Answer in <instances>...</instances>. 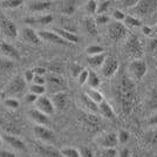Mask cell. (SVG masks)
<instances>
[{"label":"cell","mask_w":157,"mask_h":157,"mask_svg":"<svg viewBox=\"0 0 157 157\" xmlns=\"http://www.w3.org/2000/svg\"><path fill=\"white\" fill-rule=\"evenodd\" d=\"M115 95L118 100V105L124 114H129L134 105L135 100V87L134 82L128 76L121 75L116 83Z\"/></svg>","instance_id":"6da1fadb"},{"label":"cell","mask_w":157,"mask_h":157,"mask_svg":"<svg viewBox=\"0 0 157 157\" xmlns=\"http://www.w3.org/2000/svg\"><path fill=\"white\" fill-rule=\"evenodd\" d=\"M123 49H124L125 55L132 60L141 59V56L143 54V46H142L140 39L134 34H128L127 35Z\"/></svg>","instance_id":"7a4b0ae2"},{"label":"cell","mask_w":157,"mask_h":157,"mask_svg":"<svg viewBox=\"0 0 157 157\" xmlns=\"http://www.w3.org/2000/svg\"><path fill=\"white\" fill-rule=\"evenodd\" d=\"M147 71H148V67H147V63L144 60H131V62L128 65V68H127V74H128L127 76L130 78L132 82L140 81L147 74Z\"/></svg>","instance_id":"3957f363"},{"label":"cell","mask_w":157,"mask_h":157,"mask_svg":"<svg viewBox=\"0 0 157 157\" xmlns=\"http://www.w3.org/2000/svg\"><path fill=\"white\" fill-rule=\"evenodd\" d=\"M108 35L113 41H122L127 38L128 35V31H127V27L123 22H117V21H113L108 24Z\"/></svg>","instance_id":"277c9868"},{"label":"cell","mask_w":157,"mask_h":157,"mask_svg":"<svg viewBox=\"0 0 157 157\" xmlns=\"http://www.w3.org/2000/svg\"><path fill=\"white\" fill-rule=\"evenodd\" d=\"M157 1H149V0H140L137 1V4L131 8V12H132V17L140 19L138 17H145V15H149L150 13H152L156 8Z\"/></svg>","instance_id":"5b68a950"},{"label":"cell","mask_w":157,"mask_h":157,"mask_svg":"<svg viewBox=\"0 0 157 157\" xmlns=\"http://www.w3.org/2000/svg\"><path fill=\"white\" fill-rule=\"evenodd\" d=\"M32 144L35 152H38V155H40L41 157H63L61 154V150L56 149L53 145L41 143V142H33Z\"/></svg>","instance_id":"8992f818"},{"label":"cell","mask_w":157,"mask_h":157,"mask_svg":"<svg viewBox=\"0 0 157 157\" xmlns=\"http://www.w3.org/2000/svg\"><path fill=\"white\" fill-rule=\"evenodd\" d=\"M0 31L4 33V35H6L7 38H11V39H15L18 36L17 26L14 25L12 20L6 18L2 13H0Z\"/></svg>","instance_id":"52a82bcc"},{"label":"cell","mask_w":157,"mask_h":157,"mask_svg":"<svg viewBox=\"0 0 157 157\" xmlns=\"http://www.w3.org/2000/svg\"><path fill=\"white\" fill-rule=\"evenodd\" d=\"M27 82L22 76H15L6 87V93L10 95H21L26 89Z\"/></svg>","instance_id":"ba28073f"},{"label":"cell","mask_w":157,"mask_h":157,"mask_svg":"<svg viewBox=\"0 0 157 157\" xmlns=\"http://www.w3.org/2000/svg\"><path fill=\"white\" fill-rule=\"evenodd\" d=\"M35 107H36V110L44 113L45 115L49 116V115H53L55 113V108L52 103V100L49 98H47L45 95L42 96H39L35 101Z\"/></svg>","instance_id":"9c48e42d"},{"label":"cell","mask_w":157,"mask_h":157,"mask_svg":"<svg viewBox=\"0 0 157 157\" xmlns=\"http://www.w3.org/2000/svg\"><path fill=\"white\" fill-rule=\"evenodd\" d=\"M101 71H102V74L105 78H111L114 76L118 71V62L114 58L111 56H108L105 58L103 65L101 66Z\"/></svg>","instance_id":"30bf717a"},{"label":"cell","mask_w":157,"mask_h":157,"mask_svg":"<svg viewBox=\"0 0 157 157\" xmlns=\"http://www.w3.org/2000/svg\"><path fill=\"white\" fill-rule=\"evenodd\" d=\"M98 143L103 149H114L117 142V135L115 132H105L98 138Z\"/></svg>","instance_id":"8fae6325"},{"label":"cell","mask_w":157,"mask_h":157,"mask_svg":"<svg viewBox=\"0 0 157 157\" xmlns=\"http://www.w3.org/2000/svg\"><path fill=\"white\" fill-rule=\"evenodd\" d=\"M38 35L41 39V41H46L49 44H55V45H68L65 40H62L59 35L53 31H40L38 32Z\"/></svg>","instance_id":"7c38bea8"},{"label":"cell","mask_w":157,"mask_h":157,"mask_svg":"<svg viewBox=\"0 0 157 157\" xmlns=\"http://www.w3.org/2000/svg\"><path fill=\"white\" fill-rule=\"evenodd\" d=\"M33 132H34V135L36 137L41 140V141H44V142H51V141L54 140L53 131L49 128L45 127V125H35L33 128Z\"/></svg>","instance_id":"4fadbf2b"},{"label":"cell","mask_w":157,"mask_h":157,"mask_svg":"<svg viewBox=\"0 0 157 157\" xmlns=\"http://www.w3.org/2000/svg\"><path fill=\"white\" fill-rule=\"evenodd\" d=\"M46 82L48 83L51 89L56 90L55 93L63 92V89H65V86H66L65 80L61 78L60 75H58V74H51V75H48L46 78Z\"/></svg>","instance_id":"5bb4252c"},{"label":"cell","mask_w":157,"mask_h":157,"mask_svg":"<svg viewBox=\"0 0 157 157\" xmlns=\"http://www.w3.org/2000/svg\"><path fill=\"white\" fill-rule=\"evenodd\" d=\"M0 48H1V52L4 53V55H5L8 60H11V61L20 60L19 52H18V49H17L13 45H11V44H8V42L2 41V42H1V45H0Z\"/></svg>","instance_id":"9a60e30c"},{"label":"cell","mask_w":157,"mask_h":157,"mask_svg":"<svg viewBox=\"0 0 157 157\" xmlns=\"http://www.w3.org/2000/svg\"><path fill=\"white\" fill-rule=\"evenodd\" d=\"M52 103L54 105L55 109H59V110H62L65 109L66 105H67V102H68V95L66 94L65 92H58L53 94Z\"/></svg>","instance_id":"2e32d148"},{"label":"cell","mask_w":157,"mask_h":157,"mask_svg":"<svg viewBox=\"0 0 157 157\" xmlns=\"http://www.w3.org/2000/svg\"><path fill=\"white\" fill-rule=\"evenodd\" d=\"M22 36H24L25 41H27L31 45L38 46V45H40L42 42L41 39L39 38V35H38V33L35 32L33 28H31V27H25L22 29Z\"/></svg>","instance_id":"e0dca14e"},{"label":"cell","mask_w":157,"mask_h":157,"mask_svg":"<svg viewBox=\"0 0 157 157\" xmlns=\"http://www.w3.org/2000/svg\"><path fill=\"white\" fill-rule=\"evenodd\" d=\"M53 32L56 33L60 38H61L62 40H65L68 45H69V44H78V36L75 34V33H72V32H69V31H66V29L61 28V27H60V28L59 27H58V28H54Z\"/></svg>","instance_id":"ac0fdd59"},{"label":"cell","mask_w":157,"mask_h":157,"mask_svg":"<svg viewBox=\"0 0 157 157\" xmlns=\"http://www.w3.org/2000/svg\"><path fill=\"white\" fill-rule=\"evenodd\" d=\"M52 2L51 1H46V0H35V1H31L28 4V8L31 12L34 13H40V12H45L48 8H51Z\"/></svg>","instance_id":"d6986e66"},{"label":"cell","mask_w":157,"mask_h":157,"mask_svg":"<svg viewBox=\"0 0 157 157\" xmlns=\"http://www.w3.org/2000/svg\"><path fill=\"white\" fill-rule=\"evenodd\" d=\"M28 115H29V117L32 121H34L36 125H48L51 123V121H49V117L45 115L44 113H41V111L36 110V109H32V110L28 113Z\"/></svg>","instance_id":"ffe728a7"},{"label":"cell","mask_w":157,"mask_h":157,"mask_svg":"<svg viewBox=\"0 0 157 157\" xmlns=\"http://www.w3.org/2000/svg\"><path fill=\"white\" fill-rule=\"evenodd\" d=\"M80 102H81V105L86 110V113H89V114H98V105L96 103H94L86 94L80 95Z\"/></svg>","instance_id":"44dd1931"},{"label":"cell","mask_w":157,"mask_h":157,"mask_svg":"<svg viewBox=\"0 0 157 157\" xmlns=\"http://www.w3.org/2000/svg\"><path fill=\"white\" fill-rule=\"evenodd\" d=\"M1 138H2V140H4L8 145H11L12 148L17 149V150H20V151H26L27 150L26 144L24 143L20 138L15 137V136H12V135H4Z\"/></svg>","instance_id":"7402d4cb"},{"label":"cell","mask_w":157,"mask_h":157,"mask_svg":"<svg viewBox=\"0 0 157 157\" xmlns=\"http://www.w3.org/2000/svg\"><path fill=\"white\" fill-rule=\"evenodd\" d=\"M98 113L103 116V117L108 118V120H115L116 115H115V111L111 108V105L107 102V101H102L100 105H98Z\"/></svg>","instance_id":"603a6c76"},{"label":"cell","mask_w":157,"mask_h":157,"mask_svg":"<svg viewBox=\"0 0 157 157\" xmlns=\"http://www.w3.org/2000/svg\"><path fill=\"white\" fill-rule=\"evenodd\" d=\"M83 26H85L86 32L88 33L92 36H96L98 35V25L95 24V20L93 18H86L83 20Z\"/></svg>","instance_id":"cb8c5ba5"},{"label":"cell","mask_w":157,"mask_h":157,"mask_svg":"<svg viewBox=\"0 0 157 157\" xmlns=\"http://www.w3.org/2000/svg\"><path fill=\"white\" fill-rule=\"evenodd\" d=\"M53 21V17L51 14H45V15H40L36 18H28L26 19V22L28 24H40V25H48Z\"/></svg>","instance_id":"d4e9b609"},{"label":"cell","mask_w":157,"mask_h":157,"mask_svg":"<svg viewBox=\"0 0 157 157\" xmlns=\"http://www.w3.org/2000/svg\"><path fill=\"white\" fill-rule=\"evenodd\" d=\"M86 95L88 96V98L92 100L94 103H96V105H100L102 101H105V98H103V95L101 94V93L98 92V89H87L85 93Z\"/></svg>","instance_id":"484cf974"},{"label":"cell","mask_w":157,"mask_h":157,"mask_svg":"<svg viewBox=\"0 0 157 157\" xmlns=\"http://www.w3.org/2000/svg\"><path fill=\"white\" fill-rule=\"evenodd\" d=\"M101 83L100 78L94 71H88V78H87V85L89 86L90 89H96Z\"/></svg>","instance_id":"4316f807"},{"label":"cell","mask_w":157,"mask_h":157,"mask_svg":"<svg viewBox=\"0 0 157 157\" xmlns=\"http://www.w3.org/2000/svg\"><path fill=\"white\" fill-rule=\"evenodd\" d=\"M105 60V55L102 54H98V55H93V56H88V63L92 67H101L103 65Z\"/></svg>","instance_id":"83f0119b"},{"label":"cell","mask_w":157,"mask_h":157,"mask_svg":"<svg viewBox=\"0 0 157 157\" xmlns=\"http://www.w3.org/2000/svg\"><path fill=\"white\" fill-rule=\"evenodd\" d=\"M144 138H145V141L148 143L157 145V128H154V129H150L149 131H147L145 135H144Z\"/></svg>","instance_id":"f1b7e54d"},{"label":"cell","mask_w":157,"mask_h":157,"mask_svg":"<svg viewBox=\"0 0 157 157\" xmlns=\"http://www.w3.org/2000/svg\"><path fill=\"white\" fill-rule=\"evenodd\" d=\"M76 2L75 1H65L62 5V12L67 15H71L76 11Z\"/></svg>","instance_id":"f546056e"},{"label":"cell","mask_w":157,"mask_h":157,"mask_svg":"<svg viewBox=\"0 0 157 157\" xmlns=\"http://www.w3.org/2000/svg\"><path fill=\"white\" fill-rule=\"evenodd\" d=\"M123 24L128 25V26L131 27H142V24H141V20L132 17L130 14H127L125 15V19L123 20Z\"/></svg>","instance_id":"4dcf8cb0"},{"label":"cell","mask_w":157,"mask_h":157,"mask_svg":"<svg viewBox=\"0 0 157 157\" xmlns=\"http://www.w3.org/2000/svg\"><path fill=\"white\" fill-rule=\"evenodd\" d=\"M86 12L89 14V15H93V14H96V8H98V1L95 0H89L87 1L85 5Z\"/></svg>","instance_id":"1f68e13d"},{"label":"cell","mask_w":157,"mask_h":157,"mask_svg":"<svg viewBox=\"0 0 157 157\" xmlns=\"http://www.w3.org/2000/svg\"><path fill=\"white\" fill-rule=\"evenodd\" d=\"M86 52L89 56H93V55H98V54H102L103 53V47L98 46V45H93V46H89L86 48Z\"/></svg>","instance_id":"d6a6232c"},{"label":"cell","mask_w":157,"mask_h":157,"mask_svg":"<svg viewBox=\"0 0 157 157\" xmlns=\"http://www.w3.org/2000/svg\"><path fill=\"white\" fill-rule=\"evenodd\" d=\"M148 107L150 109H157V89H154L148 98Z\"/></svg>","instance_id":"836d02e7"},{"label":"cell","mask_w":157,"mask_h":157,"mask_svg":"<svg viewBox=\"0 0 157 157\" xmlns=\"http://www.w3.org/2000/svg\"><path fill=\"white\" fill-rule=\"evenodd\" d=\"M110 5V1H105V0H101L98 1V8H96V14H105L108 10V7Z\"/></svg>","instance_id":"e575fe53"},{"label":"cell","mask_w":157,"mask_h":157,"mask_svg":"<svg viewBox=\"0 0 157 157\" xmlns=\"http://www.w3.org/2000/svg\"><path fill=\"white\" fill-rule=\"evenodd\" d=\"M61 154L63 157H80L78 150L74 149V148H65L61 150Z\"/></svg>","instance_id":"d590c367"},{"label":"cell","mask_w":157,"mask_h":157,"mask_svg":"<svg viewBox=\"0 0 157 157\" xmlns=\"http://www.w3.org/2000/svg\"><path fill=\"white\" fill-rule=\"evenodd\" d=\"M1 4L7 8H17V7L21 6L24 4V1L22 0H4Z\"/></svg>","instance_id":"8d00e7d4"},{"label":"cell","mask_w":157,"mask_h":157,"mask_svg":"<svg viewBox=\"0 0 157 157\" xmlns=\"http://www.w3.org/2000/svg\"><path fill=\"white\" fill-rule=\"evenodd\" d=\"M14 68L13 61L11 60H0V71L2 72H8Z\"/></svg>","instance_id":"74e56055"},{"label":"cell","mask_w":157,"mask_h":157,"mask_svg":"<svg viewBox=\"0 0 157 157\" xmlns=\"http://www.w3.org/2000/svg\"><path fill=\"white\" fill-rule=\"evenodd\" d=\"M31 93L36 95L38 98L39 96H42L45 93H46V87L45 86H38V85H33L31 87Z\"/></svg>","instance_id":"f35d334b"},{"label":"cell","mask_w":157,"mask_h":157,"mask_svg":"<svg viewBox=\"0 0 157 157\" xmlns=\"http://www.w3.org/2000/svg\"><path fill=\"white\" fill-rule=\"evenodd\" d=\"M116 135H117V142H120L121 144H125L129 141V132L128 131L120 130Z\"/></svg>","instance_id":"ab89813d"},{"label":"cell","mask_w":157,"mask_h":157,"mask_svg":"<svg viewBox=\"0 0 157 157\" xmlns=\"http://www.w3.org/2000/svg\"><path fill=\"white\" fill-rule=\"evenodd\" d=\"M125 15L127 14L123 11H121V10H115L113 12V18L115 19V21H117V22H123V20L125 19Z\"/></svg>","instance_id":"60d3db41"},{"label":"cell","mask_w":157,"mask_h":157,"mask_svg":"<svg viewBox=\"0 0 157 157\" xmlns=\"http://www.w3.org/2000/svg\"><path fill=\"white\" fill-rule=\"evenodd\" d=\"M95 20V24L96 25H105V24H109V17L105 15V14H98L96 19Z\"/></svg>","instance_id":"b9f144b4"},{"label":"cell","mask_w":157,"mask_h":157,"mask_svg":"<svg viewBox=\"0 0 157 157\" xmlns=\"http://www.w3.org/2000/svg\"><path fill=\"white\" fill-rule=\"evenodd\" d=\"M87 78H88V69H85V68H83V71L78 74V82L81 86H83L87 83Z\"/></svg>","instance_id":"7bdbcfd3"},{"label":"cell","mask_w":157,"mask_h":157,"mask_svg":"<svg viewBox=\"0 0 157 157\" xmlns=\"http://www.w3.org/2000/svg\"><path fill=\"white\" fill-rule=\"evenodd\" d=\"M5 105L8 107V108H12V109H17L19 107V101L17 98H8L5 100Z\"/></svg>","instance_id":"ee69618b"},{"label":"cell","mask_w":157,"mask_h":157,"mask_svg":"<svg viewBox=\"0 0 157 157\" xmlns=\"http://www.w3.org/2000/svg\"><path fill=\"white\" fill-rule=\"evenodd\" d=\"M138 0H123V1H120V4H122L121 5V7L122 8H127V10H131L132 7L135 6L136 4H137Z\"/></svg>","instance_id":"f6af8a7d"},{"label":"cell","mask_w":157,"mask_h":157,"mask_svg":"<svg viewBox=\"0 0 157 157\" xmlns=\"http://www.w3.org/2000/svg\"><path fill=\"white\" fill-rule=\"evenodd\" d=\"M78 152H80V157H94V154H93L92 149L89 148H80L78 149Z\"/></svg>","instance_id":"bcb514c9"},{"label":"cell","mask_w":157,"mask_h":157,"mask_svg":"<svg viewBox=\"0 0 157 157\" xmlns=\"http://www.w3.org/2000/svg\"><path fill=\"white\" fill-rule=\"evenodd\" d=\"M101 155H102V157H116L117 152L115 150V148L114 149H103Z\"/></svg>","instance_id":"7dc6e473"},{"label":"cell","mask_w":157,"mask_h":157,"mask_svg":"<svg viewBox=\"0 0 157 157\" xmlns=\"http://www.w3.org/2000/svg\"><path fill=\"white\" fill-rule=\"evenodd\" d=\"M33 85H38V86H45L46 83V78L44 76H39V75H34V78H33Z\"/></svg>","instance_id":"c3c4849f"},{"label":"cell","mask_w":157,"mask_h":157,"mask_svg":"<svg viewBox=\"0 0 157 157\" xmlns=\"http://www.w3.org/2000/svg\"><path fill=\"white\" fill-rule=\"evenodd\" d=\"M32 71L34 73V75H39V76H44L47 72V69L45 67H35V68H33Z\"/></svg>","instance_id":"681fc988"},{"label":"cell","mask_w":157,"mask_h":157,"mask_svg":"<svg viewBox=\"0 0 157 157\" xmlns=\"http://www.w3.org/2000/svg\"><path fill=\"white\" fill-rule=\"evenodd\" d=\"M142 32H143V34L148 35V36L154 35V29H152V27L148 26V25H144V26H142Z\"/></svg>","instance_id":"f907efd6"},{"label":"cell","mask_w":157,"mask_h":157,"mask_svg":"<svg viewBox=\"0 0 157 157\" xmlns=\"http://www.w3.org/2000/svg\"><path fill=\"white\" fill-rule=\"evenodd\" d=\"M83 71V68L81 67V66H78V65H74L73 66V68H72V74H73V76H75V78H78V74Z\"/></svg>","instance_id":"816d5d0a"},{"label":"cell","mask_w":157,"mask_h":157,"mask_svg":"<svg viewBox=\"0 0 157 157\" xmlns=\"http://www.w3.org/2000/svg\"><path fill=\"white\" fill-rule=\"evenodd\" d=\"M24 78H25V81H26V82H32L33 78H34V73H33L32 69H28V71H26Z\"/></svg>","instance_id":"f5cc1de1"},{"label":"cell","mask_w":157,"mask_h":157,"mask_svg":"<svg viewBox=\"0 0 157 157\" xmlns=\"http://www.w3.org/2000/svg\"><path fill=\"white\" fill-rule=\"evenodd\" d=\"M36 98H38V96H36V95H34V94H32V93H29V94H27V95H26L25 101H26L27 103H35Z\"/></svg>","instance_id":"db71d44e"},{"label":"cell","mask_w":157,"mask_h":157,"mask_svg":"<svg viewBox=\"0 0 157 157\" xmlns=\"http://www.w3.org/2000/svg\"><path fill=\"white\" fill-rule=\"evenodd\" d=\"M148 124L149 125H154V127H157V111L151 116L150 118H149V121H148Z\"/></svg>","instance_id":"11a10c76"},{"label":"cell","mask_w":157,"mask_h":157,"mask_svg":"<svg viewBox=\"0 0 157 157\" xmlns=\"http://www.w3.org/2000/svg\"><path fill=\"white\" fill-rule=\"evenodd\" d=\"M118 157H130V151L128 148H123L118 152Z\"/></svg>","instance_id":"9f6ffc18"},{"label":"cell","mask_w":157,"mask_h":157,"mask_svg":"<svg viewBox=\"0 0 157 157\" xmlns=\"http://www.w3.org/2000/svg\"><path fill=\"white\" fill-rule=\"evenodd\" d=\"M0 157H15L13 152H10L6 150H1L0 151Z\"/></svg>","instance_id":"6f0895ef"},{"label":"cell","mask_w":157,"mask_h":157,"mask_svg":"<svg viewBox=\"0 0 157 157\" xmlns=\"http://www.w3.org/2000/svg\"><path fill=\"white\" fill-rule=\"evenodd\" d=\"M157 48V39H154L150 44V49H156Z\"/></svg>","instance_id":"680465c9"},{"label":"cell","mask_w":157,"mask_h":157,"mask_svg":"<svg viewBox=\"0 0 157 157\" xmlns=\"http://www.w3.org/2000/svg\"><path fill=\"white\" fill-rule=\"evenodd\" d=\"M152 29H154V34H157V22L156 25H155V27H152Z\"/></svg>","instance_id":"91938a15"},{"label":"cell","mask_w":157,"mask_h":157,"mask_svg":"<svg viewBox=\"0 0 157 157\" xmlns=\"http://www.w3.org/2000/svg\"><path fill=\"white\" fill-rule=\"evenodd\" d=\"M1 142H2V138H1V136H0V144H1Z\"/></svg>","instance_id":"94428289"},{"label":"cell","mask_w":157,"mask_h":157,"mask_svg":"<svg viewBox=\"0 0 157 157\" xmlns=\"http://www.w3.org/2000/svg\"><path fill=\"white\" fill-rule=\"evenodd\" d=\"M1 95H2V94H1V92H0V96H1Z\"/></svg>","instance_id":"6125c7cd"}]
</instances>
